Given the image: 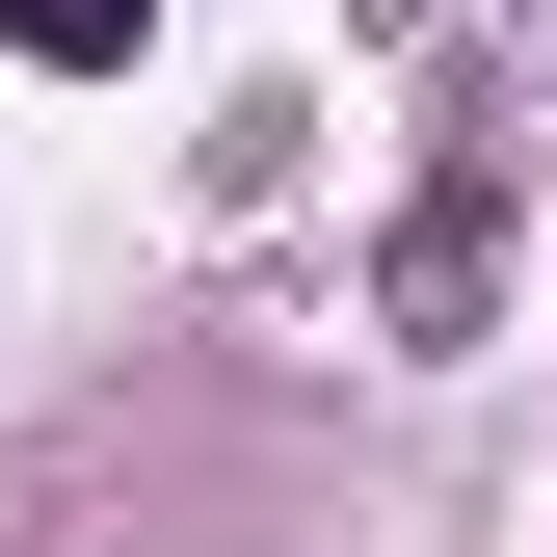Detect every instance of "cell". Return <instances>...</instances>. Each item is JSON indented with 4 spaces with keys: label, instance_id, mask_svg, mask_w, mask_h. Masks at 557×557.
Here are the masks:
<instances>
[{
    "label": "cell",
    "instance_id": "obj_3",
    "mask_svg": "<svg viewBox=\"0 0 557 557\" xmlns=\"http://www.w3.org/2000/svg\"><path fill=\"white\" fill-rule=\"evenodd\" d=\"M478 27H505V53H557V0H478Z\"/></svg>",
    "mask_w": 557,
    "mask_h": 557
},
{
    "label": "cell",
    "instance_id": "obj_2",
    "mask_svg": "<svg viewBox=\"0 0 557 557\" xmlns=\"http://www.w3.org/2000/svg\"><path fill=\"white\" fill-rule=\"evenodd\" d=\"M133 27H160V0H0V53H53V81H107Z\"/></svg>",
    "mask_w": 557,
    "mask_h": 557
},
{
    "label": "cell",
    "instance_id": "obj_1",
    "mask_svg": "<svg viewBox=\"0 0 557 557\" xmlns=\"http://www.w3.org/2000/svg\"><path fill=\"white\" fill-rule=\"evenodd\" d=\"M478 265H505V213H478V186H425V213H398V345H451Z\"/></svg>",
    "mask_w": 557,
    "mask_h": 557
}]
</instances>
